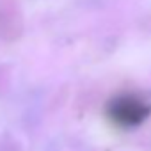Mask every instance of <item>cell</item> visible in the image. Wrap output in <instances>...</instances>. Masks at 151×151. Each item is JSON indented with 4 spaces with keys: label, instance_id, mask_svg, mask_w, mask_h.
Here are the masks:
<instances>
[{
    "label": "cell",
    "instance_id": "obj_1",
    "mask_svg": "<svg viewBox=\"0 0 151 151\" xmlns=\"http://www.w3.org/2000/svg\"><path fill=\"white\" fill-rule=\"evenodd\" d=\"M151 105L137 94H121L109 103V117L124 128L139 126L147 119Z\"/></svg>",
    "mask_w": 151,
    "mask_h": 151
}]
</instances>
